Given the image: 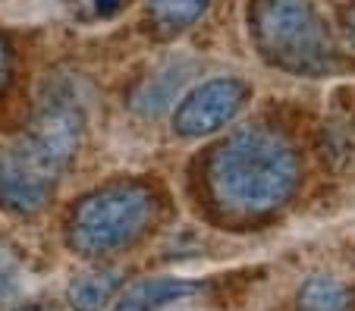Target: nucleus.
I'll list each match as a JSON object with an SVG mask.
<instances>
[{"instance_id": "14", "label": "nucleus", "mask_w": 355, "mask_h": 311, "mask_svg": "<svg viewBox=\"0 0 355 311\" xmlns=\"http://www.w3.org/2000/svg\"><path fill=\"white\" fill-rule=\"evenodd\" d=\"M7 73H10V57H7V48H3V41H0V85H3Z\"/></svg>"}, {"instance_id": "8", "label": "nucleus", "mask_w": 355, "mask_h": 311, "mask_svg": "<svg viewBox=\"0 0 355 311\" xmlns=\"http://www.w3.org/2000/svg\"><path fill=\"white\" fill-rule=\"evenodd\" d=\"M120 271H92L69 283L67 299L76 311H101L120 290Z\"/></svg>"}, {"instance_id": "3", "label": "nucleus", "mask_w": 355, "mask_h": 311, "mask_svg": "<svg viewBox=\"0 0 355 311\" xmlns=\"http://www.w3.org/2000/svg\"><path fill=\"white\" fill-rule=\"evenodd\" d=\"M155 214V195L145 186L116 183L98 189L76 208L69 220V245L85 258L114 255L145 233Z\"/></svg>"}, {"instance_id": "13", "label": "nucleus", "mask_w": 355, "mask_h": 311, "mask_svg": "<svg viewBox=\"0 0 355 311\" xmlns=\"http://www.w3.org/2000/svg\"><path fill=\"white\" fill-rule=\"evenodd\" d=\"M82 3L92 10L94 19H110V16H116L123 7V0H82Z\"/></svg>"}, {"instance_id": "15", "label": "nucleus", "mask_w": 355, "mask_h": 311, "mask_svg": "<svg viewBox=\"0 0 355 311\" xmlns=\"http://www.w3.org/2000/svg\"><path fill=\"white\" fill-rule=\"evenodd\" d=\"M16 311H54V308H44V305H26V308H16Z\"/></svg>"}, {"instance_id": "10", "label": "nucleus", "mask_w": 355, "mask_h": 311, "mask_svg": "<svg viewBox=\"0 0 355 311\" xmlns=\"http://www.w3.org/2000/svg\"><path fill=\"white\" fill-rule=\"evenodd\" d=\"M186 79H189V69L182 63H170L167 69H161V73L151 75L141 85V91L135 95V110H141V114H161L170 101H176Z\"/></svg>"}, {"instance_id": "4", "label": "nucleus", "mask_w": 355, "mask_h": 311, "mask_svg": "<svg viewBox=\"0 0 355 311\" xmlns=\"http://www.w3.org/2000/svg\"><path fill=\"white\" fill-rule=\"evenodd\" d=\"M82 132H85V101L79 95V85L69 79H51L44 85L32 126L16 145L41 170L60 176L79 151Z\"/></svg>"}, {"instance_id": "7", "label": "nucleus", "mask_w": 355, "mask_h": 311, "mask_svg": "<svg viewBox=\"0 0 355 311\" xmlns=\"http://www.w3.org/2000/svg\"><path fill=\"white\" fill-rule=\"evenodd\" d=\"M201 292L198 283L182 277H151V280H139L132 283L126 292L120 296L114 311H161L170 302H182V299Z\"/></svg>"}, {"instance_id": "12", "label": "nucleus", "mask_w": 355, "mask_h": 311, "mask_svg": "<svg viewBox=\"0 0 355 311\" xmlns=\"http://www.w3.org/2000/svg\"><path fill=\"white\" fill-rule=\"evenodd\" d=\"M19 286H22V271L7 255H0V302H10L19 292Z\"/></svg>"}, {"instance_id": "2", "label": "nucleus", "mask_w": 355, "mask_h": 311, "mask_svg": "<svg viewBox=\"0 0 355 311\" xmlns=\"http://www.w3.org/2000/svg\"><path fill=\"white\" fill-rule=\"evenodd\" d=\"M252 32L261 57L295 75H318L330 66V35L311 0H255Z\"/></svg>"}, {"instance_id": "16", "label": "nucleus", "mask_w": 355, "mask_h": 311, "mask_svg": "<svg viewBox=\"0 0 355 311\" xmlns=\"http://www.w3.org/2000/svg\"><path fill=\"white\" fill-rule=\"evenodd\" d=\"M352 38H355V16H352Z\"/></svg>"}, {"instance_id": "5", "label": "nucleus", "mask_w": 355, "mask_h": 311, "mask_svg": "<svg viewBox=\"0 0 355 311\" xmlns=\"http://www.w3.org/2000/svg\"><path fill=\"white\" fill-rule=\"evenodd\" d=\"M248 98H252V85L233 75L201 82L173 110V129L182 139L211 136L217 129L230 126L245 110Z\"/></svg>"}, {"instance_id": "6", "label": "nucleus", "mask_w": 355, "mask_h": 311, "mask_svg": "<svg viewBox=\"0 0 355 311\" xmlns=\"http://www.w3.org/2000/svg\"><path fill=\"white\" fill-rule=\"evenodd\" d=\"M57 176L41 170L19 145L0 148V204L16 214H38L54 192Z\"/></svg>"}, {"instance_id": "11", "label": "nucleus", "mask_w": 355, "mask_h": 311, "mask_svg": "<svg viewBox=\"0 0 355 311\" xmlns=\"http://www.w3.org/2000/svg\"><path fill=\"white\" fill-rule=\"evenodd\" d=\"M208 3L211 0H148L151 16H155V22L164 28V32L189 28L205 10H208Z\"/></svg>"}, {"instance_id": "1", "label": "nucleus", "mask_w": 355, "mask_h": 311, "mask_svg": "<svg viewBox=\"0 0 355 311\" xmlns=\"http://www.w3.org/2000/svg\"><path fill=\"white\" fill-rule=\"evenodd\" d=\"M295 183L299 157L274 129H236L211 157V192L230 214L248 217L280 208Z\"/></svg>"}, {"instance_id": "9", "label": "nucleus", "mask_w": 355, "mask_h": 311, "mask_svg": "<svg viewBox=\"0 0 355 311\" xmlns=\"http://www.w3.org/2000/svg\"><path fill=\"white\" fill-rule=\"evenodd\" d=\"M352 290L334 277H311L295 296V311H352Z\"/></svg>"}]
</instances>
